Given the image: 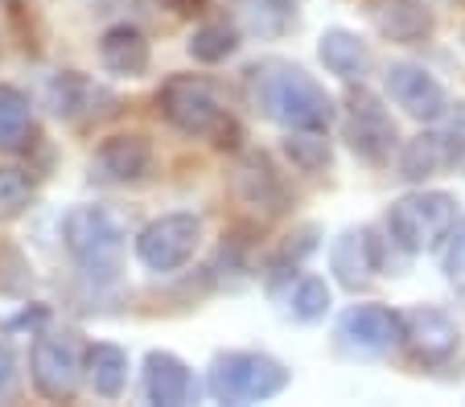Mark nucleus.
Segmentation results:
<instances>
[{
    "label": "nucleus",
    "mask_w": 465,
    "mask_h": 407,
    "mask_svg": "<svg viewBox=\"0 0 465 407\" xmlns=\"http://www.w3.org/2000/svg\"><path fill=\"white\" fill-rule=\"evenodd\" d=\"M247 99H252V107L260 115H268V120H276L284 128H317V132H325L338 115L330 91L305 66L276 63V58L255 63L247 71Z\"/></svg>",
    "instance_id": "nucleus-1"
},
{
    "label": "nucleus",
    "mask_w": 465,
    "mask_h": 407,
    "mask_svg": "<svg viewBox=\"0 0 465 407\" xmlns=\"http://www.w3.org/2000/svg\"><path fill=\"white\" fill-rule=\"evenodd\" d=\"M157 111L182 136H198V141H211L219 149H239V141H243L239 120L223 107L219 91L198 74H173V79L161 82Z\"/></svg>",
    "instance_id": "nucleus-2"
},
{
    "label": "nucleus",
    "mask_w": 465,
    "mask_h": 407,
    "mask_svg": "<svg viewBox=\"0 0 465 407\" xmlns=\"http://www.w3.org/2000/svg\"><path fill=\"white\" fill-rule=\"evenodd\" d=\"M62 243L83 276L95 284H115L124 272V227L104 206H74L62 218Z\"/></svg>",
    "instance_id": "nucleus-3"
},
{
    "label": "nucleus",
    "mask_w": 465,
    "mask_h": 407,
    "mask_svg": "<svg viewBox=\"0 0 465 407\" xmlns=\"http://www.w3.org/2000/svg\"><path fill=\"white\" fill-rule=\"evenodd\" d=\"M453 222H457V198L453 194L416 189V194H404L400 202H391L383 227H387V239L412 259V256H420V251H437L440 243H445Z\"/></svg>",
    "instance_id": "nucleus-4"
},
{
    "label": "nucleus",
    "mask_w": 465,
    "mask_h": 407,
    "mask_svg": "<svg viewBox=\"0 0 465 407\" xmlns=\"http://www.w3.org/2000/svg\"><path fill=\"white\" fill-rule=\"evenodd\" d=\"M206 387L219 403H263V399H276L289 387V366L276 363L272 354L231 350V354H219L211 363Z\"/></svg>",
    "instance_id": "nucleus-5"
},
{
    "label": "nucleus",
    "mask_w": 465,
    "mask_h": 407,
    "mask_svg": "<svg viewBox=\"0 0 465 407\" xmlns=\"http://www.w3.org/2000/svg\"><path fill=\"white\" fill-rule=\"evenodd\" d=\"M342 141L351 144V152L359 160H367V165H387L391 152L400 149V128H395L391 111L383 107V99L359 87L346 95Z\"/></svg>",
    "instance_id": "nucleus-6"
},
{
    "label": "nucleus",
    "mask_w": 465,
    "mask_h": 407,
    "mask_svg": "<svg viewBox=\"0 0 465 407\" xmlns=\"http://www.w3.org/2000/svg\"><path fill=\"white\" fill-rule=\"evenodd\" d=\"M203 247V218L198 214H161L136 235V256L149 272H177Z\"/></svg>",
    "instance_id": "nucleus-7"
},
{
    "label": "nucleus",
    "mask_w": 465,
    "mask_h": 407,
    "mask_svg": "<svg viewBox=\"0 0 465 407\" xmlns=\"http://www.w3.org/2000/svg\"><path fill=\"white\" fill-rule=\"evenodd\" d=\"M29 374H34V387L42 391L54 403H66L74 399L83 379V363H79V342L71 334H42L29 350Z\"/></svg>",
    "instance_id": "nucleus-8"
},
{
    "label": "nucleus",
    "mask_w": 465,
    "mask_h": 407,
    "mask_svg": "<svg viewBox=\"0 0 465 407\" xmlns=\"http://www.w3.org/2000/svg\"><path fill=\"white\" fill-rule=\"evenodd\" d=\"M383 87L391 95V103L404 115L420 120V124H437L449 115V95L424 66L416 63H391L383 71Z\"/></svg>",
    "instance_id": "nucleus-9"
},
{
    "label": "nucleus",
    "mask_w": 465,
    "mask_h": 407,
    "mask_svg": "<svg viewBox=\"0 0 465 407\" xmlns=\"http://www.w3.org/2000/svg\"><path fill=\"white\" fill-rule=\"evenodd\" d=\"M153 141L141 132H120V136H107L104 144L95 149L91 157V178L104 181V186H136L153 173Z\"/></svg>",
    "instance_id": "nucleus-10"
},
{
    "label": "nucleus",
    "mask_w": 465,
    "mask_h": 407,
    "mask_svg": "<svg viewBox=\"0 0 465 407\" xmlns=\"http://www.w3.org/2000/svg\"><path fill=\"white\" fill-rule=\"evenodd\" d=\"M387 243L379 230L362 227V230H342L334 239V247H330V267H334V276L346 284V288H362V284H371V276L375 272H387Z\"/></svg>",
    "instance_id": "nucleus-11"
},
{
    "label": "nucleus",
    "mask_w": 465,
    "mask_h": 407,
    "mask_svg": "<svg viewBox=\"0 0 465 407\" xmlns=\"http://www.w3.org/2000/svg\"><path fill=\"white\" fill-rule=\"evenodd\" d=\"M465 160V136L461 132H420L400 144V178L404 181H429L445 169H461Z\"/></svg>",
    "instance_id": "nucleus-12"
},
{
    "label": "nucleus",
    "mask_w": 465,
    "mask_h": 407,
    "mask_svg": "<svg viewBox=\"0 0 465 407\" xmlns=\"http://www.w3.org/2000/svg\"><path fill=\"white\" fill-rule=\"evenodd\" d=\"M338 334L351 350H362V354H383L391 345L404 342V317L387 305H351L338 321Z\"/></svg>",
    "instance_id": "nucleus-13"
},
{
    "label": "nucleus",
    "mask_w": 465,
    "mask_h": 407,
    "mask_svg": "<svg viewBox=\"0 0 465 407\" xmlns=\"http://www.w3.org/2000/svg\"><path fill=\"white\" fill-rule=\"evenodd\" d=\"M231 186H235L239 202L260 214H284L292 206L289 186H284V178L276 173V165L263 157V152H243V157H239Z\"/></svg>",
    "instance_id": "nucleus-14"
},
{
    "label": "nucleus",
    "mask_w": 465,
    "mask_h": 407,
    "mask_svg": "<svg viewBox=\"0 0 465 407\" xmlns=\"http://www.w3.org/2000/svg\"><path fill=\"white\" fill-rule=\"evenodd\" d=\"M457 342H461L457 325L440 309H432V305H420V309H412L404 317V345L412 350L416 363L424 366L449 363L457 354Z\"/></svg>",
    "instance_id": "nucleus-15"
},
{
    "label": "nucleus",
    "mask_w": 465,
    "mask_h": 407,
    "mask_svg": "<svg viewBox=\"0 0 465 407\" xmlns=\"http://www.w3.org/2000/svg\"><path fill=\"white\" fill-rule=\"evenodd\" d=\"M367 17L375 25V34L391 45H420L429 42L432 25H437L432 9L420 5V0H375L367 9Z\"/></svg>",
    "instance_id": "nucleus-16"
},
{
    "label": "nucleus",
    "mask_w": 465,
    "mask_h": 407,
    "mask_svg": "<svg viewBox=\"0 0 465 407\" xmlns=\"http://www.w3.org/2000/svg\"><path fill=\"white\" fill-rule=\"evenodd\" d=\"M193 374L190 366L182 363L177 354H169V350H153L149 358H144V395H149V403H161V407H182L193 399Z\"/></svg>",
    "instance_id": "nucleus-17"
},
{
    "label": "nucleus",
    "mask_w": 465,
    "mask_h": 407,
    "mask_svg": "<svg viewBox=\"0 0 465 407\" xmlns=\"http://www.w3.org/2000/svg\"><path fill=\"white\" fill-rule=\"evenodd\" d=\"M99 63L112 74H120V79H141V74H149L153 63L149 37L136 25H112L99 37Z\"/></svg>",
    "instance_id": "nucleus-18"
},
{
    "label": "nucleus",
    "mask_w": 465,
    "mask_h": 407,
    "mask_svg": "<svg viewBox=\"0 0 465 407\" xmlns=\"http://www.w3.org/2000/svg\"><path fill=\"white\" fill-rule=\"evenodd\" d=\"M317 58L330 74H338L342 82H362L371 71V50L359 34L351 29H325L317 42Z\"/></svg>",
    "instance_id": "nucleus-19"
},
{
    "label": "nucleus",
    "mask_w": 465,
    "mask_h": 407,
    "mask_svg": "<svg viewBox=\"0 0 465 407\" xmlns=\"http://www.w3.org/2000/svg\"><path fill=\"white\" fill-rule=\"evenodd\" d=\"M87 379L95 387V395L120 399L124 387H128V354L112 342H95L87 350Z\"/></svg>",
    "instance_id": "nucleus-20"
},
{
    "label": "nucleus",
    "mask_w": 465,
    "mask_h": 407,
    "mask_svg": "<svg viewBox=\"0 0 465 407\" xmlns=\"http://www.w3.org/2000/svg\"><path fill=\"white\" fill-rule=\"evenodd\" d=\"M34 132V111H29V99L17 87L0 82V152H13L29 141Z\"/></svg>",
    "instance_id": "nucleus-21"
},
{
    "label": "nucleus",
    "mask_w": 465,
    "mask_h": 407,
    "mask_svg": "<svg viewBox=\"0 0 465 407\" xmlns=\"http://www.w3.org/2000/svg\"><path fill=\"white\" fill-rule=\"evenodd\" d=\"M281 149L292 160V169H301V173H322L334 160V149H330L325 132H317V128H289Z\"/></svg>",
    "instance_id": "nucleus-22"
},
{
    "label": "nucleus",
    "mask_w": 465,
    "mask_h": 407,
    "mask_svg": "<svg viewBox=\"0 0 465 407\" xmlns=\"http://www.w3.org/2000/svg\"><path fill=\"white\" fill-rule=\"evenodd\" d=\"M95 99H107V95L91 79H83V74H74V71L58 74V79L50 82V107L58 120H79V115L87 111V103H95Z\"/></svg>",
    "instance_id": "nucleus-23"
},
{
    "label": "nucleus",
    "mask_w": 465,
    "mask_h": 407,
    "mask_svg": "<svg viewBox=\"0 0 465 407\" xmlns=\"http://www.w3.org/2000/svg\"><path fill=\"white\" fill-rule=\"evenodd\" d=\"M235 50H239V29L227 25V21H206V25L193 29V37H190V58L193 63H206V66L227 63Z\"/></svg>",
    "instance_id": "nucleus-24"
},
{
    "label": "nucleus",
    "mask_w": 465,
    "mask_h": 407,
    "mask_svg": "<svg viewBox=\"0 0 465 407\" xmlns=\"http://www.w3.org/2000/svg\"><path fill=\"white\" fill-rule=\"evenodd\" d=\"M289 305H292V317L297 321H322L325 313H330V284H325L322 276H301Z\"/></svg>",
    "instance_id": "nucleus-25"
},
{
    "label": "nucleus",
    "mask_w": 465,
    "mask_h": 407,
    "mask_svg": "<svg viewBox=\"0 0 465 407\" xmlns=\"http://www.w3.org/2000/svg\"><path fill=\"white\" fill-rule=\"evenodd\" d=\"M29 202H34V181H29V173L17 165H0V222L17 218Z\"/></svg>",
    "instance_id": "nucleus-26"
},
{
    "label": "nucleus",
    "mask_w": 465,
    "mask_h": 407,
    "mask_svg": "<svg viewBox=\"0 0 465 407\" xmlns=\"http://www.w3.org/2000/svg\"><path fill=\"white\" fill-rule=\"evenodd\" d=\"M440 267H445V276L453 284H465V218L453 222L445 235V243H440Z\"/></svg>",
    "instance_id": "nucleus-27"
},
{
    "label": "nucleus",
    "mask_w": 465,
    "mask_h": 407,
    "mask_svg": "<svg viewBox=\"0 0 465 407\" xmlns=\"http://www.w3.org/2000/svg\"><path fill=\"white\" fill-rule=\"evenodd\" d=\"M9 387H13V354L0 345V395H5Z\"/></svg>",
    "instance_id": "nucleus-28"
},
{
    "label": "nucleus",
    "mask_w": 465,
    "mask_h": 407,
    "mask_svg": "<svg viewBox=\"0 0 465 407\" xmlns=\"http://www.w3.org/2000/svg\"><path fill=\"white\" fill-rule=\"evenodd\" d=\"M173 13H182V17H190V13H203L206 9V0H165Z\"/></svg>",
    "instance_id": "nucleus-29"
},
{
    "label": "nucleus",
    "mask_w": 465,
    "mask_h": 407,
    "mask_svg": "<svg viewBox=\"0 0 465 407\" xmlns=\"http://www.w3.org/2000/svg\"><path fill=\"white\" fill-rule=\"evenodd\" d=\"M263 9H272V13H289V9H297L301 0H260Z\"/></svg>",
    "instance_id": "nucleus-30"
},
{
    "label": "nucleus",
    "mask_w": 465,
    "mask_h": 407,
    "mask_svg": "<svg viewBox=\"0 0 465 407\" xmlns=\"http://www.w3.org/2000/svg\"><path fill=\"white\" fill-rule=\"evenodd\" d=\"M461 169H465V160H461Z\"/></svg>",
    "instance_id": "nucleus-31"
}]
</instances>
